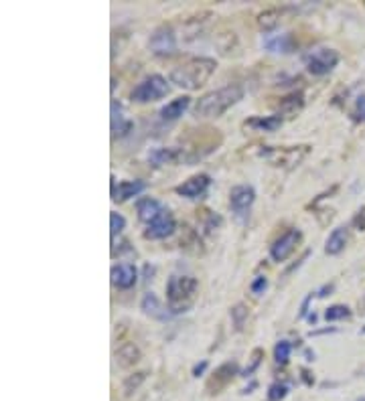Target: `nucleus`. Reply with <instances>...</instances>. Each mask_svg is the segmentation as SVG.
I'll list each match as a JSON object with an SVG mask.
<instances>
[{
	"mask_svg": "<svg viewBox=\"0 0 365 401\" xmlns=\"http://www.w3.org/2000/svg\"><path fill=\"white\" fill-rule=\"evenodd\" d=\"M181 248L185 249V251H189V253H195V255L203 253V241H201L199 233L193 230V227H189V225H185V227H183V235H181Z\"/></svg>",
	"mask_w": 365,
	"mask_h": 401,
	"instance_id": "25",
	"label": "nucleus"
},
{
	"mask_svg": "<svg viewBox=\"0 0 365 401\" xmlns=\"http://www.w3.org/2000/svg\"><path fill=\"white\" fill-rule=\"evenodd\" d=\"M171 92V85L169 81L163 76L154 73V76H149L146 79H142L135 90H132V101H138V104H149V101H156V99H163Z\"/></svg>",
	"mask_w": 365,
	"mask_h": 401,
	"instance_id": "5",
	"label": "nucleus"
},
{
	"mask_svg": "<svg viewBox=\"0 0 365 401\" xmlns=\"http://www.w3.org/2000/svg\"><path fill=\"white\" fill-rule=\"evenodd\" d=\"M177 230V221H174L173 213L167 209L156 221H153L146 230H144V237L146 239H167L171 237Z\"/></svg>",
	"mask_w": 365,
	"mask_h": 401,
	"instance_id": "11",
	"label": "nucleus"
},
{
	"mask_svg": "<svg viewBox=\"0 0 365 401\" xmlns=\"http://www.w3.org/2000/svg\"><path fill=\"white\" fill-rule=\"evenodd\" d=\"M262 359H264V351L262 349H254L252 351V361H250V365L244 369V377H248V375H252L256 369H258V365L262 363Z\"/></svg>",
	"mask_w": 365,
	"mask_h": 401,
	"instance_id": "33",
	"label": "nucleus"
},
{
	"mask_svg": "<svg viewBox=\"0 0 365 401\" xmlns=\"http://www.w3.org/2000/svg\"><path fill=\"white\" fill-rule=\"evenodd\" d=\"M165 211H167V207H165L160 201L153 199V197H142V199L136 201V213H138V219H140L142 223H149V225H151Z\"/></svg>",
	"mask_w": 365,
	"mask_h": 401,
	"instance_id": "13",
	"label": "nucleus"
},
{
	"mask_svg": "<svg viewBox=\"0 0 365 401\" xmlns=\"http://www.w3.org/2000/svg\"><path fill=\"white\" fill-rule=\"evenodd\" d=\"M349 316H351V310H349V306L345 304H333L325 310V321H327V323L343 321V318H349Z\"/></svg>",
	"mask_w": 365,
	"mask_h": 401,
	"instance_id": "28",
	"label": "nucleus"
},
{
	"mask_svg": "<svg viewBox=\"0 0 365 401\" xmlns=\"http://www.w3.org/2000/svg\"><path fill=\"white\" fill-rule=\"evenodd\" d=\"M146 379V373L144 371H140V373H135V375H130V377H126V381H124V393L126 395H132V391H136L138 387H140V383Z\"/></svg>",
	"mask_w": 365,
	"mask_h": 401,
	"instance_id": "30",
	"label": "nucleus"
},
{
	"mask_svg": "<svg viewBox=\"0 0 365 401\" xmlns=\"http://www.w3.org/2000/svg\"><path fill=\"white\" fill-rule=\"evenodd\" d=\"M312 302V294H308L307 298L303 300V304H301V312H298V318H307L308 316V306Z\"/></svg>",
	"mask_w": 365,
	"mask_h": 401,
	"instance_id": "36",
	"label": "nucleus"
},
{
	"mask_svg": "<svg viewBox=\"0 0 365 401\" xmlns=\"http://www.w3.org/2000/svg\"><path fill=\"white\" fill-rule=\"evenodd\" d=\"M266 288H268V278H266V276H256V278L252 280V284H250L252 294L262 296V294L266 292Z\"/></svg>",
	"mask_w": 365,
	"mask_h": 401,
	"instance_id": "34",
	"label": "nucleus"
},
{
	"mask_svg": "<svg viewBox=\"0 0 365 401\" xmlns=\"http://www.w3.org/2000/svg\"><path fill=\"white\" fill-rule=\"evenodd\" d=\"M135 128V122L128 120L124 115V108L120 106V101H112V136L114 138H122Z\"/></svg>",
	"mask_w": 365,
	"mask_h": 401,
	"instance_id": "19",
	"label": "nucleus"
},
{
	"mask_svg": "<svg viewBox=\"0 0 365 401\" xmlns=\"http://www.w3.org/2000/svg\"><path fill=\"white\" fill-rule=\"evenodd\" d=\"M310 153V146H284V148H274V146H264L260 150V156L268 160L272 167L278 169H294L298 167Z\"/></svg>",
	"mask_w": 365,
	"mask_h": 401,
	"instance_id": "4",
	"label": "nucleus"
},
{
	"mask_svg": "<svg viewBox=\"0 0 365 401\" xmlns=\"http://www.w3.org/2000/svg\"><path fill=\"white\" fill-rule=\"evenodd\" d=\"M347 241H349V231H347V227H337V230L331 231V235L327 237L325 251H327L329 255H339V253L347 248Z\"/></svg>",
	"mask_w": 365,
	"mask_h": 401,
	"instance_id": "21",
	"label": "nucleus"
},
{
	"mask_svg": "<svg viewBox=\"0 0 365 401\" xmlns=\"http://www.w3.org/2000/svg\"><path fill=\"white\" fill-rule=\"evenodd\" d=\"M331 290H333V284H329V286H323V288H321V290H319V292H317V296H319V298H325V296H327Z\"/></svg>",
	"mask_w": 365,
	"mask_h": 401,
	"instance_id": "38",
	"label": "nucleus"
},
{
	"mask_svg": "<svg viewBox=\"0 0 365 401\" xmlns=\"http://www.w3.org/2000/svg\"><path fill=\"white\" fill-rule=\"evenodd\" d=\"M284 124V115L272 114V115H254L250 120L244 122L246 128L256 130V132H274Z\"/></svg>",
	"mask_w": 365,
	"mask_h": 401,
	"instance_id": "16",
	"label": "nucleus"
},
{
	"mask_svg": "<svg viewBox=\"0 0 365 401\" xmlns=\"http://www.w3.org/2000/svg\"><path fill=\"white\" fill-rule=\"evenodd\" d=\"M144 189H146V183L142 181H122L116 185V178L112 176V201L116 203H124L132 197H138Z\"/></svg>",
	"mask_w": 365,
	"mask_h": 401,
	"instance_id": "14",
	"label": "nucleus"
},
{
	"mask_svg": "<svg viewBox=\"0 0 365 401\" xmlns=\"http://www.w3.org/2000/svg\"><path fill=\"white\" fill-rule=\"evenodd\" d=\"M110 278H112V284H114L116 288H120V290H130V288L136 286V282H138V269H136L135 264H130V262H122V264L112 267Z\"/></svg>",
	"mask_w": 365,
	"mask_h": 401,
	"instance_id": "12",
	"label": "nucleus"
},
{
	"mask_svg": "<svg viewBox=\"0 0 365 401\" xmlns=\"http://www.w3.org/2000/svg\"><path fill=\"white\" fill-rule=\"evenodd\" d=\"M110 230H112V237L120 235L122 231L126 230V219L120 213H116V211L110 213Z\"/></svg>",
	"mask_w": 365,
	"mask_h": 401,
	"instance_id": "31",
	"label": "nucleus"
},
{
	"mask_svg": "<svg viewBox=\"0 0 365 401\" xmlns=\"http://www.w3.org/2000/svg\"><path fill=\"white\" fill-rule=\"evenodd\" d=\"M289 393V387L284 383H272L268 389V400L270 401H280L287 398Z\"/></svg>",
	"mask_w": 365,
	"mask_h": 401,
	"instance_id": "32",
	"label": "nucleus"
},
{
	"mask_svg": "<svg viewBox=\"0 0 365 401\" xmlns=\"http://www.w3.org/2000/svg\"><path fill=\"white\" fill-rule=\"evenodd\" d=\"M199 282L193 276H171L167 282V302L173 314L187 312L197 298Z\"/></svg>",
	"mask_w": 365,
	"mask_h": 401,
	"instance_id": "3",
	"label": "nucleus"
},
{
	"mask_svg": "<svg viewBox=\"0 0 365 401\" xmlns=\"http://www.w3.org/2000/svg\"><path fill=\"white\" fill-rule=\"evenodd\" d=\"M256 201V191L250 185H235L230 191V207L237 219H246Z\"/></svg>",
	"mask_w": 365,
	"mask_h": 401,
	"instance_id": "9",
	"label": "nucleus"
},
{
	"mask_svg": "<svg viewBox=\"0 0 365 401\" xmlns=\"http://www.w3.org/2000/svg\"><path fill=\"white\" fill-rule=\"evenodd\" d=\"M337 63H339V53L329 47L312 49L310 53L305 55V65H307L308 73H312V76H327L337 67Z\"/></svg>",
	"mask_w": 365,
	"mask_h": 401,
	"instance_id": "6",
	"label": "nucleus"
},
{
	"mask_svg": "<svg viewBox=\"0 0 365 401\" xmlns=\"http://www.w3.org/2000/svg\"><path fill=\"white\" fill-rule=\"evenodd\" d=\"M140 308L144 314H149L151 318H156V321H169L173 312H169V308H165L163 302L158 300V296L154 292H146L142 296V302H140Z\"/></svg>",
	"mask_w": 365,
	"mask_h": 401,
	"instance_id": "17",
	"label": "nucleus"
},
{
	"mask_svg": "<svg viewBox=\"0 0 365 401\" xmlns=\"http://www.w3.org/2000/svg\"><path fill=\"white\" fill-rule=\"evenodd\" d=\"M207 369V361H201L199 365H195V369H193V375L195 377H199V375H203V371Z\"/></svg>",
	"mask_w": 365,
	"mask_h": 401,
	"instance_id": "37",
	"label": "nucleus"
},
{
	"mask_svg": "<svg viewBox=\"0 0 365 401\" xmlns=\"http://www.w3.org/2000/svg\"><path fill=\"white\" fill-rule=\"evenodd\" d=\"M364 332H365V326H364Z\"/></svg>",
	"mask_w": 365,
	"mask_h": 401,
	"instance_id": "39",
	"label": "nucleus"
},
{
	"mask_svg": "<svg viewBox=\"0 0 365 401\" xmlns=\"http://www.w3.org/2000/svg\"><path fill=\"white\" fill-rule=\"evenodd\" d=\"M264 47L270 53H290L292 51V35L290 33L266 35L264 37Z\"/></svg>",
	"mask_w": 365,
	"mask_h": 401,
	"instance_id": "23",
	"label": "nucleus"
},
{
	"mask_svg": "<svg viewBox=\"0 0 365 401\" xmlns=\"http://www.w3.org/2000/svg\"><path fill=\"white\" fill-rule=\"evenodd\" d=\"M301 239H303V233L298 230H287L272 246H270V258H272V262H278V264H282V262H287L290 255H292V251L296 249V246L301 244Z\"/></svg>",
	"mask_w": 365,
	"mask_h": 401,
	"instance_id": "7",
	"label": "nucleus"
},
{
	"mask_svg": "<svg viewBox=\"0 0 365 401\" xmlns=\"http://www.w3.org/2000/svg\"><path fill=\"white\" fill-rule=\"evenodd\" d=\"M217 61L212 57H191L171 71V81L181 90H199L213 76Z\"/></svg>",
	"mask_w": 365,
	"mask_h": 401,
	"instance_id": "2",
	"label": "nucleus"
},
{
	"mask_svg": "<svg viewBox=\"0 0 365 401\" xmlns=\"http://www.w3.org/2000/svg\"><path fill=\"white\" fill-rule=\"evenodd\" d=\"M292 353V344L289 341H278L274 346V361L278 365H287Z\"/></svg>",
	"mask_w": 365,
	"mask_h": 401,
	"instance_id": "29",
	"label": "nucleus"
},
{
	"mask_svg": "<svg viewBox=\"0 0 365 401\" xmlns=\"http://www.w3.org/2000/svg\"><path fill=\"white\" fill-rule=\"evenodd\" d=\"M280 17H282V10H280V8H268V10H264V13L258 15V24H260V29H264V31H272V29H276V27L280 24Z\"/></svg>",
	"mask_w": 365,
	"mask_h": 401,
	"instance_id": "26",
	"label": "nucleus"
},
{
	"mask_svg": "<svg viewBox=\"0 0 365 401\" xmlns=\"http://www.w3.org/2000/svg\"><path fill=\"white\" fill-rule=\"evenodd\" d=\"M179 160H185V154L179 148H153L149 153V162L153 167H167V164H174Z\"/></svg>",
	"mask_w": 365,
	"mask_h": 401,
	"instance_id": "18",
	"label": "nucleus"
},
{
	"mask_svg": "<svg viewBox=\"0 0 365 401\" xmlns=\"http://www.w3.org/2000/svg\"><path fill=\"white\" fill-rule=\"evenodd\" d=\"M248 316H250V308L246 304H235L231 308V323L235 326V330H244V326L248 323Z\"/></svg>",
	"mask_w": 365,
	"mask_h": 401,
	"instance_id": "27",
	"label": "nucleus"
},
{
	"mask_svg": "<svg viewBox=\"0 0 365 401\" xmlns=\"http://www.w3.org/2000/svg\"><path fill=\"white\" fill-rule=\"evenodd\" d=\"M189 106H191V97L181 96L173 99V101H169L167 106H163L158 115H160V120H165V122H174V120H179L181 115L189 110Z\"/></svg>",
	"mask_w": 365,
	"mask_h": 401,
	"instance_id": "20",
	"label": "nucleus"
},
{
	"mask_svg": "<svg viewBox=\"0 0 365 401\" xmlns=\"http://www.w3.org/2000/svg\"><path fill=\"white\" fill-rule=\"evenodd\" d=\"M209 187H212V176L205 172H199V174H193L191 178H187L183 185H179L174 191L185 199H201Z\"/></svg>",
	"mask_w": 365,
	"mask_h": 401,
	"instance_id": "10",
	"label": "nucleus"
},
{
	"mask_svg": "<svg viewBox=\"0 0 365 401\" xmlns=\"http://www.w3.org/2000/svg\"><path fill=\"white\" fill-rule=\"evenodd\" d=\"M303 106H305V96H303V92H292L290 96L282 97L280 99V104H278V114L282 115H296L301 110H303Z\"/></svg>",
	"mask_w": 365,
	"mask_h": 401,
	"instance_id": "24",
	"label": "nucleus"
},
{
	"mask_svg": "<svg viewBox=\"0 0 365 401\" xmlns=\"http://www.w3.org/2000/svg\"><path fill=\"white\" fill-rule=\"evenodd\" d=\"M235 375H237V365L235 363H223L221 367H217L215 373H213L212 377H209V381H207V391H209L212 395L213 393H219Z\"/></svg>",
	"mask_w": 365,
	"mask_h": 401,
	"instance_id": "15",
	"label": "nucleus"
},
{
	"mask_svg": "<svg viewBox=\"0 0 365 401\" xmlns=\"http://www.w3.org/2000/svg\"><path fill=\"white\" fill-rule=\"evenodd\" d=\"M140 361V349L135 343H124L116 351V363L124 369L135 367Z\"/></svg>",
	"mask_w": 365,
	"mask_h": 401,
	"instance_id": "22",
	"label": "nucleus"
},
{
	"mask_svg": "<svg viewBox=\"0 0 365 401\" xmlns=\"http://www.w3.org/2000/svg\"><path fill=\"white\" fill-rule=\"evenodd\" d=\"M242 97H244L242 85H237V83L223 85L219 90H213L209 94L199 97L193 106V114L197 118H219L230 108H233Z\"/></svg>",
	"mask_w": 365,
	"mask_h": 401,
	"instance_id": "1",
	"label": "nucleus"
},
{
	"mask_svg": "<svg viewBox=\"0 0 365 401\" xmlns=\"http://www.w3.org/2000/svg\"><path fill=\"white\" fill-rule=\"evenodd\" d=\"M353 120H355V122H365V96H359L355 99Z\"/></svg>",
	"mask_w": 365,
	"mask_h": 401,
	"instance_id": "35",
	"label": "nucleus"
},
{
	"mask_svg": "<svg viewBox=\"0 0 365 401\" xmlns=\"http://www.w3.org/2000/svg\"><path fill=\"white\" fill-rule=\"evenodd\" d=\"M149 47L158 57L173 55L177 51V37H174L173 29L169 24H160L158 29H154V33L149 38Z\"/></svg>",
	"mask_w": 365,
	"mask_h": 401,
	"instance_id": "8",
	"label": "nucleus"
}]
</instances>
